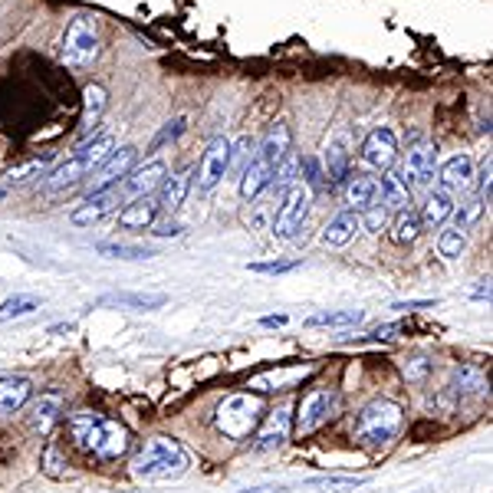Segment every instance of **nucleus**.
Wrapping results in <instances>:
<instances>
[{"instance_id":"1","label":"nucleus","mask_w":493,"mask_h":493,"mask_svg":"<svg viewBox=\"0 0 493 493\" xmlns=\"http://www.w3.org/2000/svg\"><path fill=\"white\" fill-rule=\"evenodd\" d=\"M69 437L82 454L102 460V464H115L125 457L131 447V431L122 421H112L99 411H76L69 418Z\"/></svg>"},{"instance_id":"2","label":"nucleus","mask_w":493,"mask_h":493,"mask_svg":"<svg viewBox=\"0 0 493 493\" xmlns=\"http://www.w3.org/2000/svg\"><path fill=\"white\" fill-rule=\"evenodd\" d=\"M188 470V451L174 437H148L131 454V474L139 480H172Z\"/></svg>"},{"instance_id":"3","label":"nucleus","mask_w":493,"mask_h":493,"mask_svg":"<svg viewBox=\"0 0 493 493\" xmlns=\"http://www.w3.org/2000/svg\"><path fill=\"white\" fill-rule=\"evenodd\" d=\"M402 421H404L402 404L392 402V398H375V402H369L355 414L352 437L359 447L378 451V447H388L394 441V435L402 431Z\"/></svg>"},{"instance_id":"4","label":"nucleus","mask_w":493,"mask_h":493,"mask_svg":"<svg viewBox=\"0 0 493 493\" xmlns=\"http://www.w3.org/2000/svg\"><path fill=\"white\" fill-rule=\"evenodd\" d=\"M263 414H267V404H263L260 394L240 392L217 404L214 425H217V431H221L224 437H230V441H246V437L257 431Z\"/></svg>"},{"instance_id":"5","label":"nucleus","mask_w":493,"mask_h":493,"mask_svg":"<svg viewBox=\"0 0 493 493\" xmlns=\"http://www.w3.org/2000/svg\"><path fill=\"white\" fill-rule=\"evenodd\" d=\"M112 148H115L112 135H96V139H89V142H82V145H76V155L66 158V162L57 168V172L47 174V188H49V191H63V188H73V184H79V181L86 178V174L96 172L99 164H102L109 155H112Z\"/></svg>"},{"instance_id":"6","label":"nucleus","mask_w":493,"mask_h":493,"mask_svg":"<svg viewBox=\"0 0 493 493\" xmlns=\"http://www.w3.org/2000/svg\"><path fill=\"white\" fill-rule=\"evenodd\" d=\"M99 49H102L99 16L92 14L73 16L63 33V49H59V59H63L66 69H86V66H92L99 57Z\"/></svg>"},{"instance_id":"7","label":"nucleus","mask_w":493,"mask_h":493,"mask_svg":"<svg viewBox=\"0 0 493 493\" xmlns=\"http://www.w3.org/2000/svg\"><path fill=\"white\" fill-rule=\"evenodd\" d=\"M309 205H312V191L306 181L296 178L283 194H279V207L273 214V234L279 240H293L306 224V214H309Z\"/></svg>"},{"instance_id":"8","label":"nucleus","mask_w":493,"mask_h":493,"mask_svg":"<svg viewBox=\"0 0 493 493\" xmlns=\"http://www.w3.org/2000/svg\"><path fill=\"white\" fill-rule=\"evenodd\" d=\"M339 408H342V394L336 388H312V392L303 394V404L296 411V431L299 435L320 431L322 425L336 418Z\"/></svg>"},{"instance_id":"9","label":"nucleus","mask_w":493,"mask_h":493,"mask_svg":"<svg viewBox=\"0 0 493 493\" xmlns=\"http://www.w3.org/2000/svg\"><path fill=\"white\" fill-rule=\"evenodd\" d=\"M435 158H437L435 142L421 139V135H414V139H411L408 152H404L402 172H398L404 184H408V191L427 188V184H431V178H435Z\"/></svg>"},{"instance_id":"10","label":"nucleus","mask_w":493,"mask_h":493,"mask_svg":"<svg viewBox=\"0 0 493 493\" xmlns=\"http://www.w3.org/2000/svg\"><path fill=\"white\" fill-rule=\"evenodd\" d=\"M289 431H293V404L283 402L270 414H263L257 431L250 435L254 437V451H277V447L287 444Z\"/></svg>"},{"instance_id":"11","label":"nucleus","mask_w":493,"mask_h":493,"mask_svg":"<svg viewBox=\"0 0 493 493\" xmlns=\"http://www.w3.org/2000/svg\"><path fill=\"white\" fill-rule=\"evenodd\" d=\"M359 158L372 172H392L394 158H398V135H394L388 125L372 129L369 135H365V142H362Z\"/></svg>"},{"instance_id":"12","label":"nucleus","mask_w":493,"mask_h":493,"mask_svg":"<svg viewBox=\"0 0 493 493\" xmlns=\"http://www.w3.org/2000/svg\"><path fill=\"white\" fill-rule=\"evenodd\" d=\"M309 362H283V365H273V369H263L257 375H250L246 385L257 388V392H289V388H299V382L312 375Z\"/></svg>"},{"instance_id":"13","label":"nucleus","mask_w":493,"mask_h":493,"mask_svg":"<svg viewBox=\"0 0 493 493\" xmlns=\"http://www.w3.org/2000/svg\"><path fill=\"white\" fill-rule=\"evenodd\" d=\"M230 172V142L224 135L207 142L201 164H197V191H211L224 181V174Z\"/></svg>"},{"instance_id":"14","label":"nucleus","mask_w":493,"mask_h":493,"mask_svg":"<svg viewBox=\"0 0 493 493\" xmlns=\"http://www.w3.org/2000/svg\"><path fill=\"white\" fill-rule=\"evenodd\" d=\"M135 162H139V148L135 145H122L119 152H112V155L92 172V191L119 188V181L135 168Z\"/></svg>"},{"instance_id":"15","label":"nucleus","mask_w":493,"mask_h":493,"mask_svg":"<svg viewBox=\"0 0 493 493\" xmlns=\"http://www.w3.org/2000/svg\"><path fill=\"white\" fill-rule=\"evenodd\" d=\"M109 109V89L102 82H89L86 89H82V115H79V145L82 142H89L96 135L99 122H102V115Z\"/></svg>"},{"instance_id":"16","label":"nucleus","mask_w":493,"mask_h":493,"mask_svg":"<svg viewBox=\"0 0 493 493\" xmlns=\"http://www.w3.org/2000/svg\"><path fill=\"white\" fill-rule=\"evenodd\" d=\"M164 174H168V168H164L162 162H145L142 168H131V172L125 174L119 194H125V197H145V194H152V191L162 188Z\"/></svg>"},{"instance_id":"17","label":"nucleus","mask_w":493,"mask_h":493,"mask_svg":"<svg viewBox=\"0 0 493 493\" xmlns=\"http://www.w3.org/2000/svg\"><path fill=\"white\" fill-rule=\"evenodd\" d=\"M289 145H293V131H289L287 122H273L263 135V142L257 145V158L267 162L270 168H279V164L289 158Z\"/></svg>"},{"instance_id":"18","label":"nucleus","mask_w":493,"mask_h":493,"mask_svg":"<svg viewBox=\"0 0 493 493\" xmlns=\"http://www.w3.org/2000/svg\"><path fill=\"white\" fill-rule=\"evenodd\" d=\"M119 188H106V191H92L89 197H86V205H79L73 211V224L76 227H92L96 221H102L106 214L115 211V205H119Z\"/></svg>"},{"instance_id":"19","label":"nucleus","mask_w":493,"mask_h":493,"mask_svg":"<svg viewBox=\"0 0 493 493\" xmlns=\"http://www.w3.org/2000/svg\"><path fill=\"white\" fill-rule=\"evenodd\" d=\"M63 411H66L63 394H57V392L40 394V398H37V404L30 408V427L40 437H47L49 431H53V427L63 421Z\"/></svg>"},{"instance_id":"20","label":"nucleus","mask_w":493,"mask_h":493,"mask_svg":"<svg viewBox=\"0 0 493 493\" xmlns=\"http://www.w3.org/2000/svg\"><path fill=\"white\" fill-rule=\"evenodd\" d=\"M378 201H382L378 178H369V174H349L345 178V205H349V211H365Z\"/></svg>"},{"instance_id":"21","label":"nucleus","mask_w":493,"mask_h":493,"mask_svg":"<svg viewBox=\"0 0 493 493\" xmlns=\"http://www.w3.org/2000/svg\"><path fill=\"white\" fill-rule=\"evenodd\" d=\"M155 217H158V201L152 194H145V197H131L129 205L122 207L119 224L125 230H148L155 224Z\"/></svg>"},{"instance_id":"22","label":"nucleus","mask_w":493,"mask_h":493,"mask_svg":"<svg viewBox=\"0 0 493 493\" xmlns=\"http://www.w3.org/2000/svg\"><path fill=\"white\" fill-rule=\"evenodd\" d=\"M33 385L24 375H0V414H14L30 402Z\"/></svg>"},{"instance_id":"23","label":"nucleus","mask_w":493,"mask_h":493,"mask_svg":"<svg viewBox=\"0 0 493 493\" xmlns=\"http://www.w3.org/2000/svg\"><path fill=\"white\" fill-rule=\"evenodd\" d=\"M326 178L332 188L345 184V178H349V139H345V131H339L326 145Z\"/></svg>"},{"instance_id":"24","label":"nucleus","mask_w":493,"mask_h":493,"mask_svg":"<svg viewBox=\"0 0 493 493\" xmlns=\"http://www.w3.org/2000/svg\"><path fill=\"white\" fill-rule=\"evenodd\" d=\"M359 230H362L359 211H342V214H336V217L326 224V230H322V244L345 246V244H352Z\"/></svg>"},{"instance_id":"25","label":"nucleus","mask_w":493,"mask_h":493,"mask_svg":"<svg viewBox=\"0 0 493 493\" xmlns=\"http://www.w3.org/2000/svg\"><path fill=\"white\" fill-rule=\"evenodd\" d=\"M273 174H277V168H270V164L254 155V162L240 172V194H244L246 201H254L257 194H263V191L273 184Z\"/></svg>"},{"instance_id":"26","label":"nucleus","mask_w":493,"mask_h":493,"mask_svg":"<svg viewBox=\"0 0 493 493\" xmlns=\"http://www.w3.org/2000/svg\"><path fill=\"white\" fill-rule=\"evenodd\" d=\"M451 392L457 394H474V398H484L490 392V382H487V372L480 365H457L454 369V385Z\"/></svg>"},{"instance_id":"27","label":"nucleus","mask_w":493,"mask_h":493,"mask_svg":"<svg viewBox=\"0 0 493 493\" xmlns=\"http://www.w3.org/2000/svg\"><path fill=\"white\" fill-rule=\"evenodd\" d=\"M474 181V162L467 155H454L441 164V188L444 191H464Z\"/></svg>"},{"instance_id":"28","label":"nucleus","mask_w":493,"mask_h":493,"mask_svg":"<svg viewBox=\"0 0 493 493\" xmlns=\"http://www.w3.org/2000/svg\"><path fill=\"white\" fill-rule=\"evenodd\" d=\"M378 188H382L378 205H385L388 211H411V191L398 172H385V178L378 181Z\"/></svg>"},{"instance_id":"29","label":"nucleus","mask_w":493,"mask_h":493,"mask_svg":"<svg viewBox=\"0 0 493 493\" xmlns=\"http://www.w3.org/2000/svg\"><path fill=\"white\" fill-rule=\"evenodd\" d=\"M191 188V172H181L174 174V178H164L162 181V194L155 197L158 201V211H168L174 214L181 205H184V194H188Z\"/></svg>"},{"instance_id":"30","label":"nucleus","mask_w":493,"mask_h":493,"mask_svg":"<svg viewBox=\"0 0 493 493\" xmlns=\"http://www.w3.org/2000/svg\"><path fill=\"white\" fill-rule=\"evenodd\" d=\"M451 211H454V197H451V191H435V194L427 197L425 201V207H421V227H441L447 217H451Z\"/></svg>"},{"instance_id":"31","label":"nucleus","mask_w":493,"mask_h":493,"mask_svg":"<svg viewBox=\"0 0 493 493\" xmlns=\"http://www.w3.org/2000/svg\"><path fill=\"white\" fill-rule=\"evenodd\" d=\"M102 303H112V306H129V309H162L164 303H168V296L164 293H112L106 296Z\"/></svg>"},{"instance_id":"32","label":"nucleus","mask_w":493,"mask_h":493,"mask_svg":"<svg viewBox=\"0 0 493 493\" xmlns=\"http://www.w3.org/2000/svg\"><path fill=\"white\" fill-rule=\"evenodd\" d=\"M47 168H49V155L26 158V162H20V164L10 168V172L4 174V181H7V184H26V181H33V178H43Z\"/></svg>"},{"instance_id":"33","label":"nucleus","mask_w":493,"mask_h":493,"mask_svg":"<svg viewBox=\"0 0 493 493\" xmlns=\"http://www.w3.org/2000/svg\"><path fill=\"white\" fill-rule=\"evenodd\" d=\"M421 234V217L414 211H398L392 224V240L394 244H411V240H418Z\"/></svg>"},{"instance_id":"34","label":"nucleus","mask_w":493,"mask_h":493,"mask_svg":"<svg viewBox=\"0 0 493 493\" xmlns=\"http://www.w3.org/2000/svg\"><path fill=\"white\" fill-rule=\"evenodd\" d=\"M33 309H40V299L30 296V293H16V296H10V299L0 303V322L20 320V316H26V312H33Z\"/></svg>"},{"instance_id":"35","label":"nucleus","mask_w":493,"mask_h":493,"mask_svg":"<svg viewBox=\"0 0 493 493\" xmlns=\"http://www.w3.org/2000/svg\"><path fill=\"white\" fill-rule=\"evenodd\" d=\"M96 254L112 257V260H148V257H155V250L135 244H96Z\"/></svg>"},{"instance_id":"36","label":"nucleus","mask_w":493,"mask_h":493,"mask_svg":"<svg viewBox=\"0 0 493 493\" xmlns=\"http://www.w3.org/2000/svg\"><path fill=\"white\" fill-rule=\"evenodd\" d=\"M362 316L365 312L362 309H342V312H320V316H309L306 320V326H336V329H345V326H355V322H362Z\"/></svg>"},{"instance_id":"37","label":"nucleus","mask_w":493,"mask_h":493,"mask_svg":"<svg viewBox=\"0 0 493 493\" xmlns=\"http://www.w3.org/2000/svg\"><path fill=\"white\" fill-rule=\"evenodd\" d=\"M40 467H43V474L53 477V480L66 477V467H69V464H66V457H63V451H59V444H57V441H49L47 447H43Z\"/></svg>"},{"instance_id":"38","label":"nucleus","mask_w":493,"mask_h":493,"mask_svg":"<svg viewBox=\"0 0 493 493\" xmlns=\"http://www.w3.org/2000/svg\"><path fill=\"white\" fill-rule=\"evenodd\" d=\"M454 224H457V230L470 227V224L480 221V214H484V201L480 197H467V201H460V205H454Z\"/></svg>"},{"instance_id":"39","label":"nucleus","mask_w":493,"mask_h":493,"mask_svg":"<svg viewBox=\"0 0 493 493\" xmlns=\"http://www.w3.org/2000/svg\"><path fill=\"white\" fill-rule=\"evenodd\" d=\"M464 246H467V237H464V230H457V227L444 230L441 237H437V250H441V257H447V260L464 254Z\"/></svg>"},{"instance_id":"40","label":"nucleus","mask_w":493,"mask_h":493,"mask_svg":"<svg viewBox=\"0 0 493 493\" xmlns=\"http://www.w3.org/2000/svg\"><path fill=\"white\" fill-rule=\"evenodd\" d=\"M359 221H362V227L372 230V234H382V230L388 227V207H385V205H372V207H365Z\"/></svg>"},{"instance_id":"41","label":"nucleus","mask_w":493,"mask_h":493,"mask_svg":"<svg viewBox=\"0 0 493 493\" xmlns=\"http://www.w3.org/2000/svg\"><path fill=\"white\" fill-rule=\"evenodd\" d=\"M431 369H435V362L427 359V355H414V359L404 362V378L414 382V385H421V382L431 375Z\"/></svg>"},{"instance_id":"42","label":"nucleus","mask_w":493,"mask_h":493,"mask_svg":"<svg viewBox=\"0 0 493 493\" xmlns=\"http://www.w3.org/2000/svg\"><path fill=\"white\" fill-rule=\"evenodd\" d=\"M320 487H326L329 493H352L365 484V477H326V480H316Z\"/></svg>"},{"instance_id":"43","label":"nucleus","mask_w":493,"mask_h":493,"mask_svg":"<svg viewBox=\"0 0 493 493\" xmlns=\"http://www.w3.org/2000/svg\"><path fill=\"white\" fill-rule=\"evenodd\" d=\"M184 125H188V122H184L181 115H178V119H172V122H164V129L158 131L155 139H152V145H148V152H158V148H162L164 142H174V139L181 135V131H184Z\"/></svg>"},{"instance_id":"44","label":"nucleus","mask_w":493,"mask_h":493,"mask_svg":"<svg viewBox=\"0 0 493 493\" xmlns=\"http://www.w3.org/2000/svg\"><path fill=\"white\" fill-rule=\"evenodd\" d=\"M490 184H493V164H490V155H487V162L480 164V174H477V197H480L484 205H490Z\"/></svg>"},{"instance_id":"45","label":"nucleus","mask_w":493,"mask_h":493,"mask_svg":"<svg viewBox=\"0 0 493 493\" xmlns=\"http://www.w3.org/2000/svg\"><path fill=\"white\" fill-rule=\"evenodd\" d=\"M299 267V260H267V263H250L254 273H289Z\"/></svg>"},{"instance_id":"46","label":"nucleus","mask_w":493,"mask_h":493,"mask_svg":"<svg viewBox=\"0 0 493 493\" xmlns=\"http://www.w3.org/2000/svg\"><path fill=\"white\" fill-rule=\"evenodd\" d=\"M254 142H250V135H244V139L237 142V155H234V148H230V164H237L240 172L246 168V158H250V152H254Z\"/></svg>"},{"instance_id":"47","label":"nucleus","mask_w":493,"mask_h":493,"mask_svg":"<svg viewBox=\"0 0 493 493\" xmlns=\"http://www.w3.org/2000/svg\"><path fill=\"white\" fill-rule=\"evenodd\" d=\"M398 332H402L398 322H385V326H378L375 332H372V339H375V342H388V339H394Z\"/></svg>"},{"instance_id":"48","label":"nucleus","mask_w":493,"mask_h":493,"mask_svg":"<svg viewBox=\"0 0 493 493\" xmlns=\"http://www.w3.org/2000/svg\"><path fill=\"white\" fill-rule=\"evenodd\" d=\"M158 237H178L181 234V224H174V221H164V224H158V230H155Z\"/></svg>"},{"instance_id":"49","label":"nucleus","mask_w":493,"mask_h":493,"mask_svg":"<svg viewBox=\"0 0 493 493\" xmlns=\"http://www.w3.org/2000/svg\"><path fill=\"white\" fill-rule=\"evenodd\" d=\"M435 299H414V303H394V309H431Z\"/></svg>"},{"instance_id":"50","label":"nucleus","mask_w":493,"mask_h":493,"mask_svg":"<svg viewBox=\"0 0 493 493\" xmlns=\"http://www.w3.org/2000/svg\"><path fill=\"white\" fill-rule=\"evenodd\" d=\"M260 326H267V329L287 326V316H283V312H279V316H263V320H260Z\"/></svg>"},{"instance_id":"51","label":"nucleus","mask_w":493,"mask_h":493,"mask_svg":"<svg viewBox=\"0 0 493 493\" xmlns=\"http://www.w3.org/2000/svg\"><path fill=\"white\" fill-rule=\"evenodd\" d=\"M287 487H279V484H267V487H254V490H244V493H283Z\"/></svg>"},{"instance_id":"52","label":"nucleus","mask_w":493,"mask_h":493,"mask_svg":"<svg viewBox=\"0 0 493 493\" xmlns=\"http://www.w3.org/2000/svg\"><path fill=\"white\" fill-rule=\"evenodd\" d=\"M474 296H477V299H490V283H487V279H484V287H477V289H474Z\"/></svg>"},{"instance_id":"53","label":"nucleus","mask_w":493,"mask_h":493,"mask_svg":"<svg viewBox=\"0 0 493 493\" xmlns=\"http://www.w3.org/2000/svg\"><path fill=\"white\" fill-rule=\"evenodd\" d=\"M69 329H73V322H59V326H53L49 332H53V336H59V332H69Z\"/></svg>"},{"instance_id":"54","label":"nucleus","mask_w":493,"mask_h":493,"mask_svg":"<svg viewBox=\"0 0 493 493\" xmlns=\"http://www.w3.org/2000/svg\"><path fill=\"white\" fill-rule=\"evenodd\" d=\"M0 197H4V191H0Z\"/></svg>"}]
</instances>
